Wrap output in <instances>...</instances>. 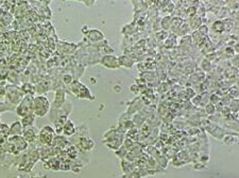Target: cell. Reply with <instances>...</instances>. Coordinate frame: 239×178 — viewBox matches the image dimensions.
I'll return each mask as SVG.
<instances>
[{
	"instance_id": "cell-9",
	"label": "cell",
	"mask_w": 239,
	"mask_h": 178,
	"mask_svg": "<svg viewBox=\"0 0 239 178\" xmlns=\"http://www.w3.org/2000/svg\"><path fill=\"white\" fill-rule=\"evenodd\" d=\"M205 110L207 112V114H214L216 112V108H215L214 105H207L205 107Z\"/></svg>"
},
{
	"instance_id": "cell-3",
	"label": "cell",
	"mask_w": 239,
	"mask_h": 178,
	"mask_svg": "<svg viewBox=\"0 0 239 178\" xmlns=\"http://www.w3.org/2000/svg\"><path fill=\"white\" fill-rule=\"evenodd\" d=\"M52 133H53V129L49 127V126H46L41 129V140L45 143H49L52 139Z\"/></svg>"
},
{
	"instance_id": "cell-6",
	"label": "cell",
	"mask_w": 239,
	"mask_h": 178,
	"mask_svg": "<svg viewBox=\"0 0 239 178\" xmlns=\"http://www.w3.org/2000/svg\"><path fill=\"white\" fill-rule=\"evenodd\" d=\"M23 127H27V126H31L32 125V123L34 122V116L33 115H27L25 118H23Z\"/></svg>"
},
{
	"instance_id": "cell-7",
	"label": "cell",
	"mask_w": 239,
	"mask_h": 178,
	"mask_svg": "<svg viewBox=\"0 0 239 178\" xmlns=\"http://www.w3.org/2000/svg\"><path fill=\"white\" fill-rule=\"evenodd\" d=\"M23 136H25V138L28 141H33L34 139H35V132H34V130H32V129L26 130V132H25V135Z\"/></svg>"
},
{
	"instance_id": "cell-1",
	"label": "cell",
	"mask_w": 239,
	"mask_h": 178,
	"mask_svg": "<svg viewBox=\"0 0 239 178\" xmlns=\"http://www.w3.org/2000/svg\"><path fill=\"white\" fill-rule=\"evenodd\" d=\"M33 109L34 112H35L37 115L43 116L47 113L48 109H49V104H48V100L45 98V97L38 96L37 98H35L33 100Z\"/></svg>"
},
{
	"instance_id": "cell-5",
	"label": "cell",
	"mask_w": 239,
	"mask_h": 178,
	"mask_svg": "<svg viewBox=\"0 0 239 178\" xmlns=\"http://www.w3.org/2000/svg\"><path fill=\"white\" fill-rule=\"evenodd\" d=\"M12 135H19L21 132V124L19 122H15L13 125L11 126V129H10Z\"/></svg>"
},
{
	"instance_id": "cell-2",
	"label": "cell",
	"mask_w": 239,
	"mask_h": 178,
	"mask_svg": "<svg viewBox=\"0 0 239 178\" xmlns=\"http://www.w3.org/2000/svg\"><path fill=\"white\" fill-rule=\"evenodd\" d=\"M101 63L104 66L109 67V68H117L119 67V63L118 59L114 56H104L101 59Z\"/></svg>"
},
{
	"instance_id": "cell-8",
	"label": "cell",
	"mask_w": 239,
	"mask_h": 178,
	"mask_svg": "<svg viewBox=\"0 0 239 178\" xmlns=\"http://www.w3.org/2000/svg\"><path fill=\"white\" fill-rule=\"evenodd\" d=\"M122 59H124V62H118V63H120L121 65H123V66H126V67H132L133 66V61L130 59L129 57H121ZM119 64V65H120Z\"/></svg>"
},
{
	"instance_id": "cell-4",
	"label": "cell",
	"mask_w": 239,
	"mask_h": 178,
	"mask_svg": "<svg viewBox=\"0 0 239 178\" xmlns=\"http://www.w3.org/2000/svg\"><path fill=\"white\" fill-rule=\"evenodd\" d=\"M63 130H64L65 135L71 136L72 133L75 132V126H74V124H72V122L71 121L66 122V124L64 125V128H63Z\"/></svg>"
},
{
	"instance_id": "cell-10",
	"label": "cell",
	"mask_w": 239,
	"mask_h": 178,
	"mask_svg": "<svg viewBox=\"0 0 239 178\" xmlns=\"http://www.w3.org/2000/svg\"><path fill=\"white\" fill-rule=\"evenodd\" d=\"M64 81L66 82V83H70V82H71V76H69V75H68V76H65Z\"/></svg>"
}]
</instances>
